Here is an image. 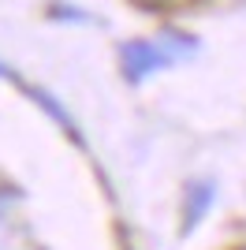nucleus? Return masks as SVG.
I'll return each mask as SVG.
<instances>
[{
    "label": "nucleus",
    "mask_w": 246,
    "mask_h": 250,
    "mask_svg": "<svg viewBox=\"0 0 246 250\" xmlns=\"http://www.w3.org/2000/svg\"><path fill=\"white\" fill-rule=\"evenodd\" d=\"M168 60H172L168 49L157 45V42H127L120 49V67H123V75H127V83H142V79H149V75L161 71Z\"/></svg>",
    "instance_id": "obj_1"
},
{
    "label": "nucleus",
    "mask_w": 246,
    "mask_h": 250,
    "mask_svg": "<svg viewBox=\"0 0 246 250\" xmlns=\"http://www.w3.org/2000/svg\"><path fill=\"white\" fill-rule=\"evenodd\" d=\"M213 206V183H190L183 198V231H194Z\"/></svg>",
    "instance_id": "obj_2"
},
{
    "label": "nucleus",
    "mask_w": 246,
    "mask_h": 250,
    "mask_svg": "<svg viewBox=\"0 0 246 250\" xmlns=\"http://www.w3.org/2000/svg\"><path fill=\"white\" fill-rule=\"evenodd\" d=\"M134 4H142V8H168L175 0H134Z\"/></svg>",
    "instance_id": "obj_3"
},
{
    "label": "nucleus",
    "mask_w": 246,
    "mask_h": 250,
    "mask_svg": "<svg viewBox=\"0 0 246 250\" xmlns=\"http://www.w3.org/2000/svg\"><path fill=\"white\" fill-rule=\"evenodd\" d=\"M243 250H246V247H243Z\"/></svg>",
    "instance_id": "obj_4"
}]
</instances>
